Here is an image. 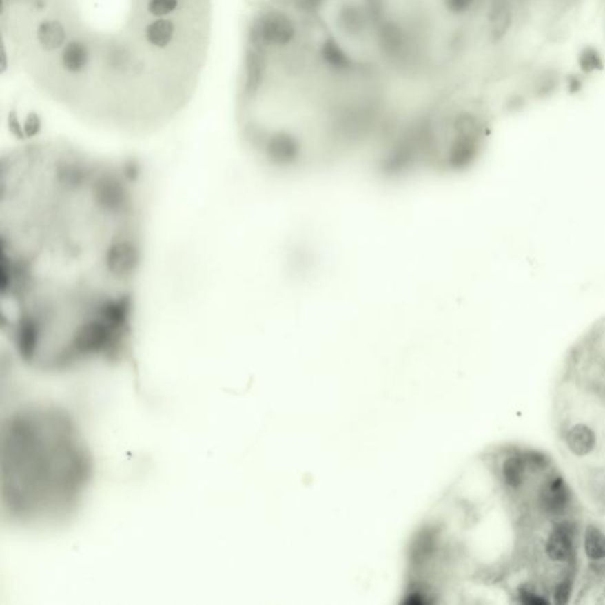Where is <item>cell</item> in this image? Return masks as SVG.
I'll return each instance as SVG.
<instances>
[{
    "mask_svg": "<svg viewBox=\"0 0 605 605\" xmlns=\"http://www.w3.org/2000/svg\"><path fill=\"white\" fill-rule=\"evenodd\" d=\"M571 595V582L565 580L560 584L557 585L555 591V601L558 604H565L568 603V597Z\"/></svg>",
    "mask_w": 605,
    "mask_h": 605,
    "instance_id": "12",
    "label": "cell"
},
{
    "mask_svg": "<svg viewBox=\"0 0 605 605\" xmlns=\"http://www.w3.org/2000/svg\"><path fill=\"white\" fill-rule=\"evenodd\" d=\"M1 510L13 525L64 526L95 479V458L67 408L46 401L10 411L0 431Z\"/></svg>",
    "mask_w": 605,
    "mask_h": 605,
    "instance_id": "3",
    "label": "cell"
},
{
    "mask_svg": "<svg viewBox=\"0 0 605 605\" xmlns=\"http://www.w3.org/2000/svg\"><path fill=\"white\" fill-rule=\"evenodd\" d=\"M566 444L572 454L577 456L588 455L596 446V436L585 424H576L568 431Z\"/></svg>",
    "mask_w": 605,
    "mask_h": 605,
    "instance_id": "6",
    "label": "cell"
},
{
    "mask_svg": "<svg viewBox=\"0 0 605 605\" xmlns=\"http://www.w3.org/2000/svg\"><path fill=\"white\" fill-rule=\"evenodd\" d=\"M525 469L526 467L522 456L512 455L506 458L502 464V477L505 485L510 489H518L522 485Z\"/></svg>",
    "mask_w": 605,
    "mask_h": 605,
    "instance_id": "8",
    "label": "cell"
},
{
    "mask_svg": "<svg viewBox=\"0 0 605 605\" xmlns=\"http://www.w3.org/2000/svg\"><path fill=\"white\" fill-rule=\"evenodd\" d=\"M5 57L46 100L110 133L143 136L196 95L214 0H1Z\"/></svg>",
    "mask_w": 605,
    "mask_h": 605,
    "instance_id": "2",
    "label": "cell"
},
{
    "mask_svg": "<svg viewBox=\"0 0 605 605\" xmlns=\"http://www.w3.org/2000/svg\"><path fill=\"white\" fill-rule=\"evenodd\" d=\"M585 553L590 560L605 558V533L595 525H588L584 535Z\"/></svg>",
    "mask_w": 605,
    "mask_h": 605,
    "instance_id": "9",
    "label": "cell"
},
{
    "mask_svg": "<svg viewBox=\"0 0 605 605\" xmlns=\"http://www.w3.org/2000/svg\"><path fill=\"white\" fill-rule=\"evenodd\" d=\"M479 0H439V8L448 21H460L472 16Z\"/></svg>",
    "mask_w": 605,
    "mask_h": 605,
    "instance_id": "7",
    "label": "cell"
},
{
    "mask_svg": "<svg viewBox=\"0 0 605 605\" xmlns=\"http://www.w3.org/2000/svg\"><path fill=\"white\" fill-rule=\"evenodd\" d=\"M570 502L568 485L562 477H555L547 481L539 494V502L548 514L563 513Z\"/></svg>",
    "mask_w": 605,
    "mask_h": 605,
    "instance_id": "5",
    "label": "cell"
},
{
    "mask_svg": "<svg viewBox=\"0 0 605 605\" xmlns=\"http://www.w3.org/2000/svg\"><path fill=\"white\" fill-rule=\"evenodd\" d=\"M145 233L132 160L59 139L1 156V330L21 365L61 375L132 361Z\"/></svg>",
    "mask_w": 605,
    "mask_h": 605,
    "instance_id": "1",
    "label": "cell"
},
{
    "mask_svg": "<svg viewBox=\"0 0 605 605\" xmlns=\"http://www.w3.org/2000/svg\"><path fill=\"white\" fill-rule=\"evenodd\" d=\"M519 599L522 604L526 605H546L548 603L546 599H544L543 597L539 596L537 593L527 590V588L519 590Z\"/></svg>",
    "mask_w": 605,
    "mask_h": 605,
    "instance_id": "11",
    "label": "cell"
},
{
    "mask_svg": "<svg viewBox=\"0 0 605 605\" xmlns=\"http://www.w3.org/2000/svg\"><path fill=\"white\" fill-rule=\"evenodd\" d=\"M575 529L571 522H563L552 529L547 538L545 551L548 558L555 562H565L573 552Z\"/></svg>",
    "mask_w": 605,
    "mask_h": 605,
    "instance_id": "4",
    "label": "cell"
},
{
    "mask_svg": "<svg viewBox=\"0 0 605 605\" xmlns=\"http://www.w3.org/2000/svg\"><path fill=\"white\" fill-rule=\"evenodd\" d=\"M522 460L525 462V467L532 471H543L548 464L546 456L539 452L526 453L522 456Z\"/></svg>",
    "mask_w": 605,
    "mask_h": 605,
    "instance_id": "10",
    "label": "cell"
}]
</instances>
